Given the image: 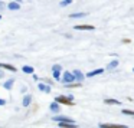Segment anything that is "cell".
Masks as SVG:
<instances>
[{
	"label": "cell",
	"mask_w": 134,
	"mask_h": 128,
	"mask_svg": "<svg viewBox=\"0 0 134 128\" xmlns=\"http://www.w3.org/2000/svg\"><path fill=\"white\" fill-rule=\"evenodd\" d=\"M74 81H75V78H74V75L71 74V72H64V75H62V82H64L65 85H69V84H74Z\"/></svg>",
	"instance_id": "1"
},
{
	"label": "cell",
	"mask_w": 134,
	"mask_h": 128,
	"mask_svg": "<svg viewBox=\"0 0 134 128\" xmlns=\"http://www.w3.org/2000/svg\"><path fill=\"white\" fill-rule=\"evenodd\" d=\"M61 70H62V66L61 65H53L52 66V72H53V79L55 81H61Z\"/></svg>",
	"instance_id": "2"
},
{
	"label": "cell",
	"mask_w": 134,
	"mask_h": 128,
	"mask_svg": "<svg viewBox=\"0 0 134 128\" xmlns=\"http://www.w3.org/2000/svg\"><path fill=\"white\" fill-rule=\"evenodd\" d=\"M55 102H56V104H65V105H74V101H71V99H68V96H62V95H61V96H56V98H55Z\"/></svg>",
	"instance_id": "3"
},
{
	"label": "cell",
	"mask_w": 134,
	"mask_h": 128,
	"mask_svg": "<svg viewBox=\"0 0 134 128\" xmlns=\"http://www.w3.org/2000/svg\"><path fill=\"white\" fill-rule=\"evenodd\" d=\"M53 121L59 122V124H65V122H74L72 118H68V116H64V115H58V116H53L52 118Z\"/></svg>",
	"instance_id": "4"
},
{
	"label": "cell",
	"mask_w": 134,
	"mask_h": 128,
	"mask_svg": "<svg viewBox=\"0 0 134 128\" xmlns=\"http://www.w3.org/2000/svg\"><path fill=\"white\" fill-rule=\"evenodd\" d=\"M74 29H76V30H94L95 26H92V24H76Z\"/></svg>",
	"instance_id": "5"
},
{
	"label": "cell",
	"mask_w": 134,
	"mask_h": 128,
	"mask_svg": "<svg viewBox=\"0 0 134 128\" xmlns=\"http://www.w3.org/2000/svg\"><path fill=\"white\" fill-rule=\"evenodd\" d=\"M72 75H74V78H75L76 81H78V84H81V82L84 81V76H85V75H84V74L81 72V70H78V69L74 70V72H72Z\"/></svg>",
	"instance_id": "6"
},
{
	"label": "cell",
	"mask_w": 134,
	"mask_h": 128,
	"mask_svg": "<svg viewBox=\"0 0 134 128\" xmlns=\"http://www.w3.org/2000/svg\"><path fill=\"white\" fill-rule=\"evenodd\" d=\"M99 128H128L127 125H117V124H101Z\"/></svg>",
	"instance_id": "7"
},
{
	"label": "cell",
	"mask_w": 134,
	"mask_h": 128,
	"mask_svg": "<svg viewBox=\"0 0 134 128\" xmlns=\"http://www.w3.org/2000/svg\"><path fill=\"white\" fill-rule=\"evenodd\" d=\"M104 72V69L102 68H98V69H95V70H91V72H88L87 75V78H91V76H95V75H99V74H102Z\"/></svg>",
	"instance_id": "8"
},
{
	"label": "cell",
	"mask_w": 134,
	"mask_h": 128,
	"mask_svg": "<svg viewBox=\"0 0 134 128\" xmlns=\"http://www.w3.org/2000/svg\"><path fill=\"white\" fill-rule=\"evenodd\" d=\"M0 69H7V70H12V72H16V68L13 65H9V64H0Z\"/></svg>",
	"instance_id": "9"
},
{
	"label": "cell",
	"mask_w": 134,
	"mask_h": 128,
	"mask_svg": "<svg viewBox=\"0 0 134 128\" xmlns=\"http://www.w3.org/2000/svg\"><path fill=\"white\" fill-rule=\"evenodd\" d=\"M104 102H105V104H108V105H120V104H121L118 99H112V98H105Z\"/></svg>",
	"instance_id": "10"
},
{
	"label": "cell",
	"mask_w": 134,
	"mask_h": 128,
	"mask_svg": "<svg viewBox=\"0 0 134 128\" xmlns=\"http://www.w3.org/2000/svg\"><path fill=\"white\" fill-rule=\"evenodd\" d=\"M30 102H32V96H30V95H25L23 101H22V105H23V106H29Z\"/></svg>",
	"instance_id": "11"
},
{
	"label": "cell",
	"mask_w": 134,
	"mask_h": 128,
	"mask_svg": "<svg viewBox=\"0 0 134 128\" xmlns=\"http://www.w3.org/2000/svg\"><path fill=\"white\" fill-rule=\"evenodd\" d=\"M7 7H9L10 10H19V9H20V4H19L18 2H10Z\"/></svg>",
	"instance_id": "12"
},
{
	"label": "cell",
	"mask_w": 134,
	"mask_h": 128,
	"mask_svg": "<svg viewBox=\"0 0 134 128\" xmlns=\"http://www.w3.org/2000/svg\"><path fill=\"white\" fill-rule=\"evenodd\" d=\"M13 84H15V79H7L5 84H3V86H5V89H12V86H13Z\"/></svg>",
	"instance_id": "13"
},
{
	"label": "cell",
	"mask_w": 134,
	"mask_h": 128,
	"mask_svg": "<svg viewBox=\"0 0 134 128\" xmlns=\"http://www.w3.org/2000/svg\"><path fill=\"white\" fill-rule=\"evenodd\" d=\"M49 108H51V111H52V112H58V111H61V105L56 104V102L53 101L52 104H51V106H49Z\"/></svg>",
	"instance_id": "14"
},
{
	"label": "cell",
	"mask_w": 134,
	"mask_h": 128,
	"mask_svg": "<svg viewBox=\"0 0 134 128\" xmlns=\"http://www.w3.org/2000/svg\"><path fill=\"white\" fill-rule=\"evenodd\" d=\"M84 16H87V13L85 12H79V13H71L69 18L72 19H79V18H84Z\"/></svg>",
	"instance_id": "15"
},
{
	"label": "cell",
	"mask_w": 134,
	"mask_h": 128,
	"mask_svg": "<svg viewBox=\"0 0 134 128\" xmlns=\"http://www.w3.org/2000/svg\"><path fill=\"white\" fill-rule=\"evenodd\" d=\"M61 128H76L75 122H65V124H59Z\"/></svg>",
	"instance_id": "16"
},
{
	"label": "cell",
	"mask_w": 134,
	"mask_h": 128,
	"mask_svg": "<svg viewBox=\"0 0 134 128\" xmlns=\"http://www.w3.org/2000/svg\"><path fill=\"white\" fill-rule=\"evenodd\" d=\"M117 66H118V60H117V59H114L112 62H110V64L107 65V70L114 69V68H117Z\"/></svg>",
	"instance_id": "17"
},
{
	"label": "cell",
	"mask_w": 134,
	"mask_h": 128,
	"mask_svg": "<svg viewBox=\"0 0 134 128\" xmlns=\"http://www.w3.org/2000/svg\"><path fill=\"white\" fill-rule=\"evenodd\" d=\"M22 70H23L25 74H33V72H35L33 66H29V65H25L23 68H22Z\"/></svg>",
	"instance_id": "18"
},
{
	"label": "cell",
	"mask_w": 134,
	"mask_h": 128,
	"mask_svg": "<svg viewBox=\"0 0 134 128\" xmlns=\"http://www.w3.org/2000/svg\"><path fill=\"white\" fill-rule=\"evenodd\" d=\"M38 86H39V89H41V91H43V92H46V94L51 92V86H48V85H45V84H39Z\"/></svg>",
	"instance_id": "19"
},
{
	"label": "cell",
	"mask_w": 134,
	"mask_h": 128,
	"mask_svg": "<svg viewBox=\"0 0 134 128\" xmlns=\"http://www.w3.org/2000/svg\"><path fill=\"white\" fill-rule=\"evenodd\" d=\"M69 4H72V0H62V2L59 3L61 7H66V6H69Z\"/></svg>",
	"instance_id": "20"
},
{
	"label": "cell",
	"mask_w": 134,
	"mask_h": 128,
	"mask_svg": "<svg viewBox=\"0 0 134 128\" xmlns=\"http://www.w3.org/2000/svg\"><path fill=\"white\" fill-rule=\"evenodd\" d=\"M122 114H125V115H133L134 116V111L133 110H122Z\"/></svg>",
	"instance_id": "21"
},
{
	"label": "cell",
	"mask_w": 134,
	"mask_h": 128,
	"mask_svg": "<svg viewBox=\"0 0 134 128\" xmlns=\"http://www.w3.org/2000/svg\"><path fill=\"white\" fill-rule=\"evenodd\" d=\"M5 105H6V101H5V99H2V98H0V106H5Z\"/></svg>",
	"instance_id": "22"
},
{
	"label": "cell",
	"mask_w": 134,
	"mask_h": 128,
	"mask_svg": "<svg viewBox=\"0 0 134 128\" xmlns=\"http://www.w3.org/2000/svg\"><path fill=\"white\" fill-rule=\"evenodd\" d=\"M3 7H5V4H3V3H2V2H0V10H2V9H3Z\"/></svg>",
	"instance_id": "23"
},
{
	"label": "cell",
	"mask_w": 134,
	"mask_h": 128,
	"mask_svg": "<svg viewBox=\"0 0 134 128\" xmlns=\"http://www.w3.org/2000/svg\"><path fill=\"white\" fill-rule=\"evenodd\" d=\"M3 75H5V74H3V70L0 69V78H3Z\"/></svg>",
	"instance_id": "24"
},
{
	"label": "cell",
	"mask_w": 134,
	"mask_h": 128,
	"mask_svg": "<svg viewBox=\"0 0 134 128\" xmlns=\"http://www.w3.org/2000/svg\"><path fill=\"white\" fill-rule=\"evenodd\" d=\"M0 19H2V16H0Z\"/></svg>",
	"instance_id": "25"
},
{
	"label": "cell",
	"mask_w": 134,
	"mask_h": 128,
	"mask_svg": "<svg viewBox=\"0 0 134 128\" xmlns=\"http://www.w3.org/2000/svg\"><path fill=\"white\" fill-rule=\"evenodd\" d=\"M0 128H2V127H0Z\"/></svg>",
	"instance_id": "26"
},
{
	"label": "cell",
	"mask_w": 134,
	"mask_h": 128,
	"mask_svg": "<svg viewBox=\"0 0 134 128\" xmlns=\"http://www.w3.org/2000/svg\"><path fill=\"white\" fill-rule=\"evenodd\" d=\"M133 70H134V69H133Z\"/></svg>",
	"instance_id": "27"
}]
</instances>
